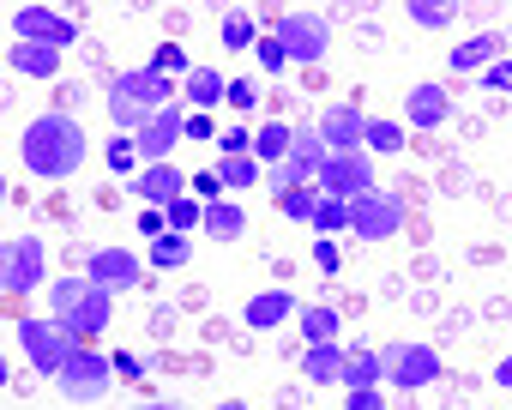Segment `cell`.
<instances>
[{"mask_svg":"<svg viewBox=\"0 0 512 410\" xmlns=\"http://www.w3.org/2000/svg\"><path fill=\"white\" fill-rule=\"evenodd\" d=\"M19 157H25L31 175L67 181V175H79V163L91 157V133H85L67 109H43V115H31L25 133H19Z\"/></svg>","mask_w":512,"mask_h":410,"instance_id":"cell-1","label":"cell"},{"mask_svg":"<svg viewBox=\"0 0 512 410\" xmlns=\"http://www.w3.org/2000/svg\"><path fill=\"white\" fill-rule=\"evenodd\" d=\"M103 103H109L115 133H139L151 115H163V109L175 103V79H163L157 67H139V73H109Z\"/></svg>","mask_w":512,"mask_h":410,"instance_id":"cell-2","label":"cell"},{"mask_svg":"<svg viewBox=\"0 0 512 410\" xmlns=\"http://www.w3.org/2000/svg\"><path fill=\"white\" fill-rule=\"evenodd\" d=\"M49 308H55L61 326H73L79 344H91V338L115 320V290H103L91 272H67V278L49 284Z\"/></svg>","mask_w":512,"mask_h":410,"instance_id":"cell-3","label":"cell"},{"mask_svg":"<svg viewBox=\"0 0 512 410\" xmlns=\"http://www.w3.org/2000/svg\"><path fill=\"white\" fill-rule=\"evenodd\" d=\"M49 248L43 236H13L7 248H0V290H7L13 302L31 296V290H49Z\"/></svg>","mask_w":512,"mask_h":410,"instance_id":"cell-4","label":"cell"},{"mask_svg":"<svg viewBox=\"0 0 512 410\" xmlns=\"http://www.w3.org/2000/svg\"><path fill=\"white\" fill-rule=\"evenodd\" d=\"M115 380H121V374H115V356H97L91 344H79L73 362L55 374V386H61L67 404H103V398L115 392Z\"/></svg>","mask_w":512,"mask_h":410,"instance_id":"cell-5","label":"cell"},{"mask_svg":"<svg viewBox=\"0 0 512 410\" xmlns=\"http://www.w3.org/2000/svg\"><path fill=\"white\" fill-rule=\"evenodd\" d=\"M19 350H25V362H31L37 374H61V368L73 362L79 338H73V326H61V320L49 314V320H19Z\"/></svg>","mask_w":512,"mask_h":410,"instance_id":"cell-6","label":"cell"},{"mask_svg":"<svg viewBox=\"0 0 512 410\" xmlns=\"http://www.w3.org/2000/svg\"><path fill=\"white\" fill-rule=\"evenodd\" d=\"M266 25H272V37L284 43L290 67H320V61H326L332 31H326V19H320V13H278V19H266Z\"/></svg>","mask_w":512,"mask_h":410,"instance_id":"cell-7","label":"cell"},{"mask_svg":"<svg viewBox=\"0 0 512 410\" xmlns=\"http://www.w3.org/2000/svg\"><path fill=\"white\" fill-rule=\"evenodd\" d=\"M404 224H410L404 199L386 193V187H374V193H362V199L350 205V236H356V242H392Z\"/></svg>","mask_w":512,"mask_h":410,"instance_id":"cell-8","label":"cell"},{"mask_svg":"<svg viewBox=\"0 0 512 410\" xmlns=\"http://www.w3.org/2000/svg\"><path fill=\"white\" fill-rule=\"evenodd\" d=\"M314 187H320V199H344V205H356L362 193H374V169H368V151H332Z\"/></svg>","mask_w":512,"mask_h":410,"instance_id":"cell-9","label":"cell"},{"mask_svg":"<svg viewBox=\"0 0 512 410\" xmlns=\"http://www.w3.org/2000/svg\"><path fill=\"white\" fill-rule=\"evenodd\" d=\"M380 362H386V380L398 386V392H422V386H434L440 380V356L428 350V344H386L380 350Z\"/></svg>","mask_w":512,"mask_h":410,"instance_id":"cell-10","label":"cell"},{"mask_svg":"<svg viewBox=\"0 0 512 410\" xmlns=\"http://www.w3.org/2000/svg\"><path fill=\"white\" fill-rule=\"evenodd\" d=\"M7 25H13L19 43H43V49H73L79 43V25L67 13H55V7H13Z\"/></svg>","mask_w":512,"mask_h":410,"instance_id":"cell-11","label":"cell"},{"mask_svg":"<svg viewBox=\"0 0 512 410\" xmlns=\"http://www.w3.org/2000/svg\"><path fill=\"white\" fill-rule=\"evenodd\" d=\"M314 127H320L326 151H368V115L356 103H326Z\"/></svg>","mask_w":512,"mask_h":410,"instance_id":"cell-12","label":"cell"},{"mask_svg":"<svg viewBox=\"0 0 512 410\" xmlns=\"http://www.w3.org/2000/svg\"><path fill=\"white\" fill-rule=\"evenodd\" d=\"M181 139H187V115H181L175 103H169L163 115H151V121L133 133V145H139L145 163H175V145H181Z\"/></svg>","mask_w":512,"mask_h":410,"instance_id":"cell-13","label":"cell"},{"mask_svg":"<svg viewBox=\"0 0 512 410\" xmlns=\"http://www.w3.org/2000/svg\"><path fill=\"white\" fill-rule=\"evenodd\" d=\"M85 272L103 284V290H139L145 284V260L133 248H91L85 254Z\"/></svg>","mask_w":512,"mask_h":410,"instance_id":"cell-14","label":"cell"},{"mask_svg":"<svg viewBox=\"0 0 512 410\" xmlns=\"http://www.w3.org/2000/svg\"><path fill=\"white\" fill-rule=\"evenodd\" d=\"M193 193V181L175 169V163H145L139 175H133V199L139 205H157V212H169L175 199H187Z\"/></svg>","mask_w":512,"mask_h":410,"instance_id":"cell-15","label":"cell"},{"mask_svg":"<svg viewBox=\"0 0 512 410\" xmlns=\"http://www.w3.org/2000/svg\"><path fill=\"white\" fill-rule=\"evenodd\" d=\"M296 314H302V302H296L290 290H260V296H247V308H241L247 332H278V326L296 320Z\"/></svg>","mask_w":512,"mask_h":410,"instance_id":"cell-16","label":"cell"},{"mask_svg":"<svg viewBox=\"0 0 512 410\" xmlns=\"http://www.w3.org/2000/svg\"><path fill=\"white\" fill-rule=\"evenodd\" d=\"M404 115H410L422 133H428V127H446V121H452V91L434 85V79H422V85L404 91Z\"/></svg>","mask_w":512,"mask_h":410,"instance_id":"cell-17","label":"cell"},{"mask_svg":"<svg viewBox=\"0 0 512 410\" xmlns=\"http://www.w3.org/2000/svg\"><path fill=\"white\" fill-rule=\"evenodd\" d=\"M326 139H320V127L314 121H296V145H290V169H296V181H320V169H326Z\"/></svg>","mask_w":512,"mask_h":410,"instance_id":"cell-18","label":"cell"},{"mask_svg":"<svg viewBox=\"0 0 512 410\" xmlns=\"http://www.w3.org/2000/svg\"><path fill=\"white\" fill-rule=\"evenodd\" d=\"M500 61V31H482V37H464L452 55H446V67L452 73H488Z\"/></svg>","mask_w":512,"mask_h":410,"instance_id":"cell-19","label":"cell"},{"mask_svg":"<svg viewBox=\"0 0 512 410\" xmlns=\"http://www.w3.org/2000/svg\"><path fill=\"white\" fill-rule=\"evenodd\" d=\"M181 97H187V109H199V115H211L223 97H229V79L217 73V67H193L187 79H181Z\"/></svg>","mask_w":512,"mask_h":410,"instance_id":"cell-20","label":"cell"},{"mask_svg":"<svg viewBox=\"0 0 512 410\" xmlns=\"http://www.w3.org/2000/svg\"><path fill=\"white\" fill-rule=\"evenodd\" d=\"M344 344H308V356H302V380L308 386H344Z\"/></svg>","mask_w":512,"mask_h":410,"instance_id":"cell-21","label":"cell"},{"mask_svg":"<svg viewBox=\"0 0 512 410\" xmlns=\"http://www.w3.org/2000/svg\"><path fill=\"white\" fill-rule=\"evenodd\" d=\"M205 236H211L217 248L241 242V236H247V212H241L235 199H211V205H205Z\"/></svg>","mask_w":512,"mask_h":410,"instance_id":"cell-22","label":"cell"},{"mask_svg":"<svg viewBox=\"0 0 512 410\" xmlns=\"http://www.w3.org/2000/svg\"><path fill=\"white\" fill-rule=\"evenodd\" d=\"M61 55H67V49H43V43H13L7 67H13L19 79H55V73H61Z\"/></svg>","mask_w":512,"mask_h":410,"instance_id":"cell-23","label":"cell"},{"mask_svg":"<svg viewBox=\"0 0 512 410\" xmlns=\"http://www.w3.org/2000/svg\"><path fill=\"white\" fill-rule=\"evenodd\" d=\"M380 380H386V362H380V350L356 344V350L344 356V392H368V386H380Z\"/></svg>","mask_w":512,"mask_h":410,"instance_id":"cell-24","label":"cell"},{"mask_svg":"<svg viewBox=\"0 0 512 410\" xmlns=\"http://www.w3.org/2000/svg\"><path fill=\"white\" fill-rule=\"evenodd\" d=\"M290 145H296V127H290V121H266V127H253V157H260V169L284 163V157H290Z\"/></svg>","mask_w":512,"mask_h":410,"instance_id":"cell-25","label":"cell"},{"mask_svg":"<svg viewBox=\"0 0 512 410\" xmlns=\"http://www.w3.org/2000/svg\"><path fill=\"white\" fill-rule=\"evenodd\" d=\"M296 332H302V344H338L344 314H338V308H302V314H296Z\"/></svg>","mask_w":512,"mask_h":410,"instance_id":"cell-26","label":"cell"},{"mask_svg":"<svg viewBox=\"0 0 512 410\" xmlns=\"http://www.w3.org/2000/svg\"><path fill=\"white\" fill-rule=\"evenodd\" d=\"M187 260H193V236H175V230L145 248V266H157V272H181Z\"/></svg>","mask_w":512,"mask_h":410,"instance_id":"cell-27","label":"cell"},{"mask_svg":"<svg viewBox=\"0 0 512 410\" xmlns=\"http://www.w3.org/2000/svg\"><path fill=\"white\" fill-rule=\"evenodd\" d=\"M217 31H223V49H253V43H260V37H266V31H260V19H253L247 7H229Z\"/></svg>","mask_w":512,"mask_h":410,"instance_id":"cell-28","label":"cell"},{"mask_svg":"<svg viewBox=\"0 0 512 410\" xmlns=\"http://www.w3.org/2000/svg\"><path fill=\"white\" fill-rule=\"evenodd\" d=\"M278 218H290V224H314L320 218V187L308 181V187H290L284 199H278Z\"/></svg>","mask_w":512,"mask_h":410,"instance_id":"cell-29","label":"cell"},{"mask_svg":"<svg viewBox=\"0 0 512 410\" xmlns=\"http://www.w3.org/2000/svg\"><path fill=\"white\" fill-rule=\"evenodd\" d=\"M217 175H223V187H229V193H241V187H260V181H266L260 157H223V163H217Z\"/></svg>","mask_w":512,"mask_h":410,"instance_id":"cell-30","label":"cell"},{"mask_svg":"<svg viewBox=\"0 0 512 410\" xmlns=\"http://www.w3.org/2000/svg\"><path fill=\"white\" fill-rule=\"evenodd\" d=\"M404 145H410V133H404L398 121H374V115H368V151H374V157H398Z\"/></svg>","mask_w":512,"mask_h":410,"instance_id":"cell-31","label":"cell"},{"mask_svg":"<svg viewBox=\"0 0 512 410\" xmlns=\"http://www.w3.org/2000/svg\"><path fill=\"white\" fill-rule=\"evenodd\" d=\"M103 163H109V169H115V175H127V181H133V175H139V163H145V157H139V145H133V133H115V139H109V145H103Z\"/></svg>","mask_w":512,"mask_h":410,"instance_id":"cell-32","label":"cell"},{"mask_svg":"<svg viewBox=\"0 0 512 410\" xmlns=\"http://www.w3.org/2000/svg\"><path fill=\"white\" fill-rule=\"evenodd\" d=\"M452 19H458L452 0H410V25H422V31H446Z\"/></svg>","mask_w":512,"mask_h":410,"instance_id":"cell-33","label":"cell"},{"mask_svg":"<svg viewBox=\"0 0 512 410\" xmlns=\"http://www.w3.org/2000/svg\"><path fill=\"white\" fill-rule=\"evenodd\" d=\"M169 230H175V236L205 230V199H193V193H187V199H175V205H169Z\"/></svg>","mask_w":512,"mask_h":410,"instance_id":"cell-34","label":"cell"},{"mask_svg":"<svg viewBox=\"0 0 512 410\" xmlns=\"http://www.w3.org/2000/svg\"><path fill=\"white\" fill-rule=\"evenodd\" d=\"M151 67H157L163 79H187V73H193V61H187V49H181V43H163V49L151 55Z\"/></svg>","mask_w":512,"mask_h":410,"instance_id":"cell-35","label":"cell"},{"mask_svg":"<svg viewBox=\"0 0 512 410\" xmlns=\"http://www.w3.org/2000/svg\"><path fill=\"white\" fill-rule=\"evenodd\" d=\"M314 230H320V236H338V230H350V205H344V199H320V218H314Z\"/></svg>","mask_w":512,"mask_h":410,"instance_id":"cell-36","label":"cell"},{"mask_svg":"<svg viewBox=\"0 0 512 410\" xmlns=\"http://www.w3.org/2000/svg\"><path fill=\"white\" fill-rule=\"evenodd\" d=\"M217 151H223V157H253V133H247L241 121H229V127L217 133Z\"/></svg>","mask_w":512,"mask_h":410,"instance_id":"cell-37","label":"cell"},{"mask_svg":"<svg viewBox=\"0 0 512 410\" xmlns=\"http://www.w3.org/2000/svg\"><path fill=\"white\" fill-rule=\"evenodd\" d=\"M253 55H260V67H266V73H284V67H290V55H284V43H278L272 31H266L260 43H253Z\"/></svg>","mask_w":512,"mask_h":410,"instance_id":"cell-38","label":"cell"},{"mask_svg":"<svg viewBox=\"0 0 512 410\" xmlns=\"http://www.w3.org/2000/svg\"><path fill=\"white\" fill-rule=\"evenodd\" d=\"M229 109H260V85L253 79H229V97H223Z\"/></svg>","mask_w":512,"mask_h":410,"instance_id":"cell-39","label":"cell"},{"mask_svg":"<svg viewBox=\"0 0 512 410\" xmlns=\"http://www.w3.org/2000/svg\"><path fill=\"white\" fill-rule=\"evenodd\" d=\"M139 236H145V242L169 236V212H157V205H145V212H139Z\"/></svg>","mask_w":512,"mask_h":410,"instance_id":"cell-40","label":"cell"},{"mask_svg":"<svg viewBox=\"0 0 512 410\" xmlns=\"http://www.w3.org/2000/svg\"><path fill=\"white\" fill-rule=\"evenodd\" d=\"M193 199H205V205L223 199V175H217V169H199V175H193Z\"/></svg>","mask_w":512,"mask_h":410,"instance_id":"cell-41","label":"cell"},{"mask_svg":"<svg viewBox=\"0 0 512 410\" xmlns=\"http://www.w3.org/2000/svg\"><path fill=\"white\" fill-rule=\"evenodd\" d=\"M314 266H320V272H338V266H344V254H338V242H332V236H320V242H314Z\"/></svg>","mask_w":512,"mask_h":410,"instance_id":"cell-42","label":"cell"},{"mask_svg":"<svg viewBox=\"0 0 512 410\" xmlns=\"http://www.w3.org/2000/svg\"><path fill=\"white\" fill-rule=\"evenodd\" d=\"M482 85H488V91H512V55H500V61L482 73Z\"/></svg>","mask_w":512,"mask_h":410,"instance_id":"cell-43","label":"cell"},{"mask_svg":"<svg viewBox=\"0 0 512 410\" xmlns=\"http://www.w3.org/2000/svg\"><path fill=\"white\" fill-rule=\"evenodd\" d=\"M223 127L211 121V115H199V109H187V139H217Z\"/></svg>","mask_w":512,"mask_h":410,"instance_id":"cell-44","label":"cell"},{"mask_svg":"<svg viewBox=\"0 0 512 410\" xmlns=\"http://www.w3.org/2000/svg\"><path fill=\"white\" fill-rule=\"evenodd\" d=\"M344 410H386V398H380V386H368V392H344Z\"/></svg>","mask_w":512,"mask_h":410,"instance_id":"cell-45","label":"cell"},{"mask_svg":"<svg viewBox=\"0 0 512 410\" xmlns=\"http://www.w3.org/2000/svg\"><path fill=\"white\" fill-rule=\"evenodd\" d=\"M115 374H121V380H139V374H145V362H139V356H127V350H121V356H115Z\"/></svg>","mask_w":512,"mask_h":410,"instance_id":"cell-46","label":"cell"},{"mask_svg":"<svg viewBox=\"0 0 512 410\" xmlns=\"http://www.w3.org/2000/svg\"><path fill=\"white\" fill-rule=\"evenodd\" d=\"M494 386H506V392H512V356H500V362H494Z\"/></svg>","mask_w":512,"mask_h":410,"instance_id":"cell-47","label":"cell"},{"mask_svg":"<svg viewBox=\"0 0 512 410\" xmlns=\"http://www.w3.org/2000/svg\"><path fill=\"white\" fill-rule=\"evenodd\" d=\"M139 410H181V404H157V398H151V404H139Z\"/></svg>","mask_w":512,"mask_h":410,"instance_id":"cell-48","label":"cell"},{"mask_svg":"<svg viewBox=\"0 0 512 410\" xmlns=\"http://www.w3.org/2000/svg\"><path fill=\"white\" fill-rule=\"evenodd\" d=\"M217 410H247V404H241V398H229V404H217Z\"/></svg>","mask_w":512,"mask_h":410,"instance_id":"cell-49","label":"cell"}]
</instances>
